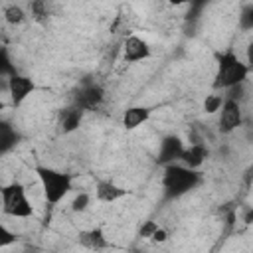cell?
<instances>
[{
    "instance_id": "1",
    "label": "cell",
    "mask_w": 253,
    "mask_h": 253,
    "mask_svg": "<svg viewBox=\"0 0 253 253\" xmlns=\"http://www.w3.org/2000/svg\"><path fill=\"white\" fill-rule=\"evenodd\" d=\"M204 182V176L200 170H192L184 164H168L164 166V176H162V190H164V200H178L192 190H196Z\"/></svg>"
},
{
    "instance_id": "2",
    "label": "cell",
    "mask_w": 253,
    "mask_h": 253,
    "mask_svg": "<svg viewBox=\"0 0 253 253\" xmlns=\"http://www.w3.org/2000/svg\"><path fill=\"white\" fill-rule=\"evenodd\" d=\"M249 75V67L235 55L233 49H225L223 53H217V67L213 75V89L227 91L231 87L243 85Z\"/></svg>"
},
{
    "instance_id": "3",
    "label": "cell",
    "mask_w": 253,
    "mask_h": 253,
    "mask_svg": "<svg viewBox=\"0 0 253 253\" xmlns=\"http://www.w3.org/2000/svg\"><path fill=\"white\" fill-rule=\"evenodd\" d=\"M34 172L38 174V180L42 184V190H43V198L49 206H55L59 204L71 190V184H73V178L71 174L67 172H59L55 168H49V166H42L38 164L34 168Z\"/></svg>"
},
{
    "instance_id": "4",
    "label": "cell",
    "mask_w": 253,
    "mask_h": 253,
    "mask_svg": "<svg viewBox=\"0 0 253 253\" xmlns=\"http://www.w3.org/2000/svg\"><path fill=\"white\" fill-rule=\"evenodd\" d=\"M2 196V211L12 217H32L34 215V206L26 196V188L20 182H10L2 186L0 190Z\"/></svg>"
},
{
    "instance_id": "5",
    "label": "cell",
    "mask_w": 253,
    "mask_h": 253,
    "mask_svg": "<svg viewBox=\"0 0 253 253\" xmlns=\"http://www.w3.org/2000/svg\"><path fill=\"white\" fill-rule=\"evenodd\" d=\"M184 150H186V146H184V142L178 134H166L160 140L158 154H156V164H160V166L176 164L178 160H182Z\"/></svg>"
},
{
    "instance_id": "6",
    "label": "cell",
    "mask_w": 253,
    "mask_h": 253,
    "mask_svg": "<svg viewBox=\"0 0 253 253\" xmlns=\"http://www.w3.org/2000/svg\"><path fill=\"white\" fill-rule=\"evenodd\" d=\"M103 99H105V89L99 83H83L75 93L73 105L85 113V111H95L103 103Z\"/></svg>"
},
{
    "instance_id": "7",
    "label": "cell",
    "mask_w": 253,
    "mask_h": 253,
    "mask_svg": "<svg viewBox=\"0 0 253 253\" xmlns=\"http://www.w3.org/2000/svg\"><path fill=\"white\" fill-rule=\"evenodd\" d=\"M241 123H243L241 103L225 97L223 107H221V111H219V121H217V125H219V132L229 134V132H233L237 126H241Z\"/></svg>"
},
{
    "instance_id": "8",
    "label": "cell",
    "mask_w": 253,
    "mask_h": 253,
    "mask_svg": "<svg viewBox=\"0 0 253 253\" xmlns=\"http://www.w3.org/2000/svg\"><path fill=\"white\" fill-rule=\"evenodd\" d=\"M34 89H36V85H34L32 77H28V75L16 73V75L8 77V93H10V99H12L14 107H20L32 95Z\"/></svg>"
},
{
    "instance_id": "9",
    "label": "cell",
    "mask_w": 253,
    "mask_h": 253,
    "mask_svg": "<svg viewBox=\"0 0 253 253\" xmlns=\"http://www.w3.org/2000/svg\"><path fill=\"white\" fill-rule=\"evenodd\" d=\"M123 57L126 63H136L150 57V45L138 36H128L123 43Z\"/></svg>"
},
{
    "instance_id": "10",
    "label": "cell",
    "mask_w": 253,
    "mask_h": 253,
    "mask_svg": "<svg viewBox=\"0 0 253 253\" xmlns=\"http://www.w3.org/2000/svg\"><path fill=\"white\" fill-rule=\"evenodd\" d=\"M79 245L89 249V251H105L111 247L105 231L101 227H93V229H87V231H81L79 233Z\"/></svg>"
},
{
    "instance_id": "11",
    "label": "cell",
    "mask_w": 253,
    "mask_h": 253,
    "mask_svg": "<svg viewBox=\"0 0 253 253\" xmlns=\"http://www.w3.org/2000/svg\"><path fill=\"white\" fill-rule=\"evenodd\" d=\"M208 156H210L208 146H206L204 142H194V144H190V146L184 150L180 162H182L184 166L192 168V170H200V166L208 160Z\"/></svg>"
},
{
    "instance_id": "12",
    "label": "cell",
    "mask_w": 253,
    "mask_h": 253,
    "mask_svg": "<svg viewBox=\"0 0 253 253\" xmlns=\"http://www.w3.org/2000/svg\"><path fill=\"white\" fill-rule=\"evenodd\" d=\"M126 194H128V190L117 186V184L111 182V180H99L97 186H95V196H97V200H99V202H105V204H113V202L125 198Z\"/></svg>"
},
{
    "instance_id": "13",
    "label": "cell",
    "mask_w": 253,
    "mask_h": 253,
    "mask_svg": "<svg viewBox=\"0 0 253 253\" xmlns=\"http://www.w3.org/2000/svg\"><path fill=\"white\" fill-rule=\"evenodd\" d=\"M150 119V109L142 107V105H132L123 113V126L132 130L136 126H140L142 123H146Z\"/></svg>"
},
{
    "instance_id": "14",
    "label": "cell",
    "mask_w": 253,
    "mask_h": 253,
    "mask_svg": "<svg viewBox=\"0 0 253 253\" xmlns=\"http://www.w3.org/2000/svg\"><path fill=\"white\" fill-rule=\"evenodd\" d=\"M81 121H83V111L79 107H75V105L73 107H67V109H63L59 113V126H61V130L65 134L77 130L79 125H81Z\"/></svg>"
},
{
    "instance_id": "15",
    "label": "cell",
    "mask_w": 253,
    "mask_h": 253,
    "mask_svg": "<svg viewBox=\"0 0 253 253\" xmlns=\"http://www.w3.org/2000/svg\"><path fill=\"white\" fill-rule=\"evenodd\" d=\"M20 132H16L6 121L0 123V152L2 154H8L18 142H20Z\"/></svg>"
},
{
    "instance_id": "16",
    "label": "cell",
    "mask_w": 253,
    "mask_h": 253,
    "mask_svg": "<svg viewBox=\"0 0 253 253\" xmlns=\"http://www.w3.org/2000/svg\"><path fill=\"white\" fill-rule=\"evenodd\" d=\"M4 18H6L8 24L16 26V24H22V22L26 20V14H24L22 6H18V4H10V6L4 8Z\"/></svg>"
},
{
    "instance_id": "17",
    "label": "cell",
    "mask_w": 253,
    "mask_h": 253,
    "mask_svg": "<svg viewBox=\"0 0 253 253\" xmlns=\"http://www.w3.org/2000/svg\"><path fill=\"white\" fill-rule=\"evenodd\" d=\"M239 30L251 32L253 30V4H243L239 12Z\"/></svg>"
},
{
    "instance_id": "18",
    "label": "cell",
    "mask_w": 253,
    "mask_h": 253,
    "mask_svg": "<svg viewBox=\"0 0 253 253\" xmlns=\"http://www.w3.org/2000/svg\"><path fill=\"white\" fill-rule=\"evenodd\" d=\"M223 97L221 95H217V93H211V95H208L206 99H204V113H208V115H213V113H219L221 111V107H223Z\"/></svg>"
},
{
    "instance_id": "19",
    "label": "cell",
    "mask_w": 253,
    "mask_h": 253,
    "mask_svg": "<svg viewBox=\"0 0 253 253\" xmlns=\"http://www.w3.org/2000/svg\"><path fill=\"white\" fill-rule=\"evenodd\" d=\"M18 71H16V67L12 65V61H10V57H8V49L6 47H2V51H0V75L2 77H12V75H16Z\"/></svg>"
},
{
    "instance_id": "20",
    "label": "cell",
    "mask_w": 253,
    "mask_h": 253,
    "mask_svg": "<svg viewBox=\"0 0 253 253\" xmlns=\"http://www.w3.org/2000/svg\"><path fill=\"white\" fill-rule=\"evenodd\" d=\"M89 204H91V196H89L87 192H79V194L73 198V202H71V211L81 213V211H85V210L89 208Z\"/></svg>"
},
{
    "instance_id": "21",
    "label": "cell",
    "mask_w": 253,
    "mask_h": 253,
    "mask_svg": "<svg viewBox=\"0 0 253 253\" xmlns=\"http://www.w3.org/2000/svg\"><path fill=\"white\" fill-rule=\"evenodd\" d=\"M16 241H18V235L14 231H10L6 225H2L0 227V247H8V245H12Z\"/></svg>"
},
{
    "instance_id": "22",
    "label": "cell",
    "mask_w": 253,
    "mask_h": 253,
    "mask_svg": "<svg viewBox=\"0 0 253 253\" xmlns=\"http://www.w3.org/2000/svg\"><path fill=\"white\" fill-rule=\"evenodd\" d=\"M30 10H32V16L36 20H45V16H47V6L43 2H32Z\"/></svg>"
},
{
    "instance_id": "23",
    "label": "cell",
    "mask_w": 253,
    "mask_h": 253,
    "mask_svg": "<svg viewBox=\"0 0 253 253\" xmlns=\"http://www.w3.org/2000/svg\"><path fill=\"white\" fill-rule=\"evenodd\" d=\"M156 229H158V223L150 219V221H146V223H144V225L140 227L138 235H140V237H144V239H150V237L154 235V231H156Z\"/></svg>"
},
{
    "instance_id": "24",
    "label": "cell",
    "mask_w": 253,
    "mask_h": 253,
    "mask_svg": "<svg viewBox=\"0 0 253 253\" xmlns=\"http://www.w3.org/2000/svg\"><path fill=\"white\" fill-rule=\"evenodd\" d=\"M166 239H168V231L162 229V227H158V229L154 231V235L150 237V241H154V243H164Z\"/></svg>"
},
{
    "instance_id": "25",
    "label": "cell",
    "mask_w": 253,
    "mask_h": 253,
    "mask_svg": "<svg viewBox=\"0 0 253 253\" xmlns=\"http://www.w3.org/2000/svg\"><path fill=\"white\" fill-rule=\"evenodd\" d=\"M227 99H233V101H239L241 97H243V85H237V87H231V89H227Z\"/></svg>"
},
{
    "instance_id": "26",
    "label": "cell",
    "mask_w": 253,
    "mask_h": 253,
    "mask_svg": "<svg viewBox=\"0 0 253 253\" xmlns=\"http://www.w3.org/2000/svg\"><path fill=\"white\" fill-rule=\"evenodd\" d=\"M245 65L249 67V71L253 69V42H249L245 47Z\"/></svg>"
},
{
    "instance_id": "27",
    "label": "cell",
    "mask_w": 253,
    "mask_h": 253,
    "mask_svg": "<svg viewBox=\"0 0 253 253\" xmlns=\"http://www.w3.org/2000/svg\"><path fill=\"white\" fill-rule=\"evenodd\" d=\"M204 6H206L204 2H198V4H192V8L188 10V16H186V18H188V20H196V18H198V14H200V10H202Z\"/></svg>"
},
{
    "instance_id": "28",
    "label": "cell",
    "mask_w": 253,
    "mask_h": 253,
    "mask_svg": "<svg viewBox=\"0 0 253 253\" xmlns=\"http://www.w3.org/2000/svg\"><path fill=\"white\" fill-rule=\"evenodd\" d=\"M243 221H245V223H253V208H247V210H245Z\"/></svg>"
}]
</instances>
